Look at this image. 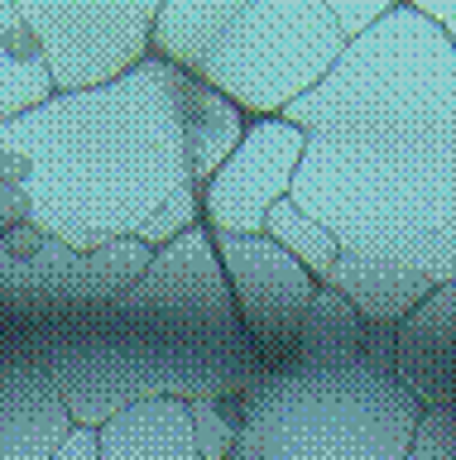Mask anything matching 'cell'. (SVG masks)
I'll list each match as a JSON object with an SVG mask.
<instances>
[{
    "label": "cell",
    "mask_w": 456,
    "mask_h": 460,
    "mask_svg": "<svg viewBox=\"0 0 456 460\" xmlns=\"http://www.w3.org/2000/svg\"><path fill=\"white\" fill-rule=\"evenodd\" d=\"M283 120L308 135L289 201L341 254L456 279V49L437 24L394 0Z\"/></svg>",
    "instance_id": "6da1fadb"
},
{
    "label": "cell",
    "mask_w": 456,
    "mask_h": 460,
    "mask_svg": "<svg viewBox=\"0 0 456 460\" xmlns=\"http://www.w3.org/2000/svg\"><path fill=\"white\" fill-rule=\"evenodd\" d=\"M0 341H15L49 369L77 427H102L149 398L246 394L264 374L207 226L154 250L149 269L121 297L0 326Z\"/></svg>",
    "instance_id": "7a4b0ae2"
},
{
    "label": "cell",
    "mask_w": 456,
    "mask_h": 460,
    "mask_svg": "<svg viewBox=\"0 0 456 460\" xmlns=\"http://www.w3.org/2000/svg\"><path fill=\"white\" fill-rule=\"evenodd\" d=\"M188 182L178 129V67L149 58L96 92H53L0 125V230L30 226L102 250Z\"/></svg>",
    "instance_id": "3957f363"
},
{
    "label": "cell",
    "mask_w": 456,
    "mask_h": 460,
    "mask_svg": "<svg viewBox=\"0 0 456 460\" xmlns=\"http://www.w3.org/2000/svg\"><path fill=\"white\" fill-rule=\"evenodd\" d=\"M149 53L246 120H274L336 67L346 39L322 0H159Z\"/></svg>",
    "instance_id": "277c9868"
},
{
    "label": "cell",
    "mask_w": 456,
    "mask_h": 460,
    "mask_svg": "<svg viewBox=\"0 0 456 460\" xmlns=\"http://www.w3.org/2000/svg\"><path fill=\"white\" fill-rule=\"evenodd\" d=\"M231 460H404L423 402L375 365L264 369L240 394Z\"/></svg>",
    "instance_id": "5b68a950"
},
{
    "label": "cell",
    "mask_w": 456,
    "mask_h": 460,
    "mask_svg": "<svg viewBox=\"0 0 456 460\" xmlns=\"http://www.w3.org/2000/svg\"><path fill=\"white\" fill-rule=\"evenodd\" d=\"M154 250L145 240H116L102 250L44 235L30 226L0 230V326H30L111 302L149 269Z\"/></svg>",
    "instance_id": "8992f818"
},
{
    "label": "cell",
    "mask_w": 456,
    "mask_h": 460,
    "mask_svg": "<svg viewBox=\"0 0 456 460\" xmlns=\"http://www.w3.org/2000/svg\"><path fill=\"white\" fill-rule=\"evenodd\" d=\"M53 92H96L149 63L159 0H15Z\"/></svg>",
    "instance_id": "52a82bcc"
},
{
    "label": "cell",
    "mask_w": 456,
    "mask_h": 460,
    "mask_svg": "<svg viewBox=\"0 0 456 460\" xmlns=\"http://www.w3.org/2000/svg\"><path fill=\"white\" fill-rule=\"evenodd\" d=\"M211 244H217L236 316L246 326L260 365L264 369L289 365L298 350L308 302L317 293V279L269 235H211Z\"/></svg>",
    "instance_id": "ba28073f"
},
{
    "label": "cell",
    "mask_w": 456,
    "mask_h": 460,
    "mask_svg": "<svg viewBox=\"0 0 456 460\" xmlns=\"http://www.w3.org/2000/svg\"><path fill=\"white\" fill-rule=\"evenodd\" d=\"M303 149H308V135L283 115L250 120L236 154L202 187V226L211 235H264L269 207L293 192Z\"/></svg>",
    "instance_id": "9c48e42d"
},
{
    "label": "cell",
    "mask_w": 456,
    "mask_h": 460,
    "mask_svg": "<svg viewBox=\"0 0 456 460\" xmlns=\"http://www.w3.org/2000/svg\"><path fill=\"white\" fill-rule=\"evenodd\" d=\"M73 427L49 369L15 341H0V460H49Z\"/></svg>",
    "instance_id": "30bf717a"
},
{
    "label": "cell",
    "mask_w": 456,
    "mask_h": 460,
    "mask_svg": "<svg viewBox=\"0 0 456 460\" xmlns=\"http://www.w3.org/2000/svg\"><path fill=\"white\" fill-rule=\"evenodd\" d=\"M394 374L423 408H456V279L398 326Z\"/></svg>",
    "instance_id": "8fae6325"
},
{
    "label": "cell",
    "mask_w": 456,
    "mask_h": 460,
    "mask_svg": "<svg viewBox=\"0 0 456 460\" xmlns=\"http://www.w3.org/2000/svg\"><path fill=\"white\" fill-rule=\"evenodd\" d=\"M317 283L346 297L365 326H394V331L437 293V283L423 279V273L389 264V259H365V254H336V264Z\"/></svg>",
    "instance_id": "7c38bea8"
},
{
    "label": "cell",
    "mask_w": 456,
    "mask_h": 460,
    "mask_svg": "<svg viewBox=\"0 0 456 460\" xmlns=\"http://www.w3.org/2000/svg\"><path fill=\"white\" fill-rule=\"evenodd\" d=\"M102 460H202L183 398H149L96 427Z\"/></svg>",
    "instance_id": "4fadbf2b"
},
{
    "label": "cell",
    "mask_w": 456,
    "mask_h": 460,
    "mask_svg": "<svg viewBox=\"0 0 456 460\" xmlns=\"http://www.w3.org/2000/svg\"><path fill=\"white\" fill-rule=\"evenodd\" d=\"M246 125L250 120L226 96H217L188 72H178V129H183V158H188L192 187H207L217 178V168L246 139Z\"/></svg>",
    "instance_id": "5bb4252c"
},
{
    "label": "cell",
    "mask_w": 456,
    "mask_h": 460,
    "mask_svg": "<svg viewBox=\"0 0 456 460\" xmlns=\"http://www.w3.org/2000/svg\"><path fill=\"white\" fill-rule=\"evenodd\" d=\"M365 322L355 316V307L341 293L317 283V293L308 302V316H303V331H298V350L289 365H303V369H351V365H365Z\"/></svg>",
    "instance_id": "9a60e30c"
},
{
    "label": "cell",
    "mask_w": 456,
    "mask_h": 460,
    "mask_svg": "<svg viewBox=\"0 0 456 460\" xmlns=\"http://www.w3.org/2000/svg\"><path fill=\"white\" fill-rule=\"evenodd\" d=\"M49 96H53V82H49L44 53H39V39L30 34L15 0H0V125L44 106Z\"/></svg>",
    "instance_id": "2e32d148"
},
{
    "label": "cell",
    "mask_w": 456,
    "mask_h": 460,
    "mask_svg": "<svg viewBox=\"0 0 456 460\" xmlns=\"http://www.w3.org/2000/svg\"><path fill=\"white\" fill-rule=\"evenodd\" d=\"M264 235L274 240V244H283V250H289L298 264L312 273V279H322V273L336 264V254H341V244H336L332 230H326L322 221H312L303 207H293L289 197L269 207V216H264Z\"/></svg>",
    "instance_id": "e0dca14e"
},
{
    "label": "cell",
    "mask_w": 456,
    "mask_h": 460,
    "mask_svg": "<svg viewBox=\"0 0 456 460\" xmlns=\"http://www.w3.org/2000/svg\"><path fill=\"white\" fill-rule=\"evenodd\" d=\"M192 437H197V456L202 460H231L236 437H240V394H217V398H192Z\"/></svg>",
    "instance_id": "ac0fdd59"
},
{
    "label": "cell",
    "mask_w": 456,
    "mask_h": 460,
    "mask_svg": "<svg viewBox=\"0 0 456 460\" xmlns=\"http://www.w3.org/2000/svg\"><path fill=\"white\" fill-rule=\"evenodd\" d=\"M192 226H202V187L183 182L178 192L168 197L145 226H139V235H135V240H145L149 250H164V244H174L178 235H188Z\"/></svg>",
    "instance_id": "d6986e66"
},
{
    "label": "cell",
    "mask_w": 456,
    "mask_h": 460,
    "mask_svg": "<svg viewBox=\"0 0 456 460\" xmlns=\"http://www.w3.org/2000/svg\"><path fill=\"white\" fill-rule=\"evenodd\" d=\"M404 460H456V408H423Z\"/></svg>",
    "instance_id": "ffe728a7"
},
{
    "label": "cell",
    "mask_w": 456,
    "mask_h": 460,
    "mask_svg": "<svg viewBox=\"0 0 456 460\" xmlns=\"http://www.w3.org/2000/svg\"><path fill=\"white\" fill-rule=\"evenodd\" d=\"M322 5H326V14H332V24L341 29V39L355 43L394 10V0H322Z\"/></svg>",
    "instance_id": "44dd1931"
},
{
    "label": "cell",
    "mask_w": 456,
    "mask_h": 460,
    "mask_svg": "<svg viewBox=\"0 0 456 460\" xmlns=\"http://www.w3.org/2000/svg\"><path fill=\"white\" fill-rule=\"evenodd\" d=\"M361 350H365V365L394 374V365H398V331L394 326H365Z\"/></svg>",
    "instance_id": "7402d4cb"
},
{
    "label": "cell",
    "mask_w": 456,
    "mask_h": 460,
    "mask_svg": "<svg viewBox=\"0 0 456 460\" xmlns=\"http://www.w3.org/2000/svg\"><path fill=\"white\" fill-rule=\"evenodd\" d=\"M49 460H102V446H96V427H73L58 441V451Z\"/></svg>",
    "instance_id": "603a6c76"
},
{
    "label": "cell",
    "mask_w": 456,
    "mask_h": 460,
    "mask_svg": "<svg viewBox=\"0 0 456 460\" xmlns=\"http://www.w3.org/2000/svg\"><path fill=\"white\" fill-rule=\"evenodd\" d=\"M408 5L418 10L427 24H437L442 39H447L452 49H456V0H408Z\"/></svg>",
    "instance_id": "cb8c5ba5"
}]
</instances>
